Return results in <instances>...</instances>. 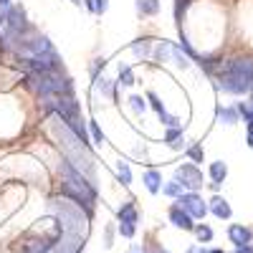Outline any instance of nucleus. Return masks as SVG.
Wrapping results in <instances>:
<instances>
[{
	"instance_id": "20",
	"label": "nucleus",
	"mask_w": 253,
	"mask_h": 253,
	"mask_svg": "<svg viewBox=\"0 0 253 253\" xmlns=\"http://www.w3.org/2000/svg\"><path fill=\"white\" fill-rule=\"evenodd\" d=\"M225 175H228V165H225L223 160L210 162V177H213V182H215V185H220V182L225 180Z\"/></svg>"
},
{
	"instance_id": "15",
	"label": "nucleus",
	"mask_w": 253,
	"mask_h": 253,
	"mask_svg": "<svg viewBox=\"0 0 253 253\" xmlns=\"http://www.w3.org/2000/svg\"><path fill=\"white\" fill-rule=\"evenodd\" d=\"M210 213H213L215 218H220V220H228L230 218V205H228V200L225 198H213L210 200Z\"/></svg>"
},
{
	"instance_id": "6",
	"label": "nucleus",
	"mask_w": 253,
	"mask_h": 253,
	"mask_svg": "<svg viewBox=\"0 0 253 253\" xmlns=\"http://www.w3.org/2000/svg\"><path fill=\"white\" fill-rule=\"evenodd\" d=\"M15 66L26 74H58L61 69V56H26V58H18Z\"/></svg>"
},
{
	"instance_id": "25",
	"label": "nucleus",
	"mask_w": 253,
	"mask_h": 253,
	"mask_svg": "<svg viewBox=\"0 0 253 253\" xmlns=\"http://www.w3.org/2000/svg\"><path fill=\"white\" fill-rule=\"evenodd\" d=\"M162 193H165L167 198H180V195H182V185H180L177 180H170L167 185H162Z\"/></svg>"
},
{
	"instance_id": "17",
	"label": "nucleus",
	"mask_w": 253,
	"mask_h": 253,
	"mask_svg": "<svg viewBox=\"0 0 253 253\" xmlns=\"http://www.w3.org/2000/svg\"><path fill=\"white\" fill-rule=\"evenodd\" d=\"M172 51H175V43H170V41H160V43L155 46V61H160V63L172 61Z\"/></svg>"
},
{
	"instance_id": "5",
	"label": "nucleus",
	"mask_w": 253,
	"mask_h": 253,
	"mask_svg": "<svg viewBox=\"0 0 253 253\" xmlns=\"http://www.w3.org/2000/svg\"><path fill=\"white\" fill-rule=\"evenodd\" d=\"M26 89L43 96H74V84L61 74H26Z\"/></svg>"
},
{
	"instance_id": "11",
	"label": "nucleus",
	"mask_w": 253,
	"mask_h": 253,
	"mask_svg": "<svg viewBox=\"0 0 253 253\" xmlns=\"http://www.w3.org/2000/svg\"><path fill=\"white\" fill-rule=\"evenodd\" d=\"M167 218H170V223L175 225V228H180V230H193L195 228V223H193V218H190L185 210L175 203V205H170V210H167Z\"/></svg>"
},
{
	"instance_id": "30",
	"label": "nucleus",
	"mask_w": 253,
	"mask_h": 253,
	"mask_svg": "<svg viewBox=\"0 0 253 253\" xmlns=\"http://www.w3.org/2000/svg\"><path fill=\"white\" fill-rule=\"evenodd\" d=\"M193 230H195V236H198V241H203V243H208V241H213V230H210L208 225H195Z\"/></svg>"
},
{
	"instance_id": "43",
	"label": "nucleus",
	"mask_w": 253,
	"mask_h": 253,
	"mask_svg": "<svg viewBox=\"0 0 253 253\" xmlns=\"http://www.w3.org/2000/svg\"><path fill=\"white\" fill-rule=\"evenodd\" d=\"M208 253H225V251H220V248H213V251H208Z\"/></svg>"
},
{
	"instance_id": "24",
	"label": "nucleus",
	"mask_w": 253,
	"mask_h": 253,
	"mask_svg": "<svg viewBox=\"0 0 253 253\" xmlns=\"http://www.w3.org/2000/svg\"><path fill=\"white\" fill-rule=\"evenodd\" d=\"M218 119H220V124H236V122H238V112L230 109V107L218 109Z\"/></svg>"
},
{
	"instance_id": "28",
	"label": "nucleus",
	"mask_w": 253,
	"mask_h": 253,
	"mask_svg": "<svg viewBox=\"0 0 253 253\" xmlns=\"http://www.w3.org/2000/svg\"><path fill=\"white\" fill-rule=\"evenodd\" d=\"M160 117V122L167 126V129H172V126H180V117H175V114H167V112H160L157 114Z\"/></svg>"
},
{
	"instance_id": "21",
	"label": "nucleus",
	"mask_w": 253,
	"mask_h": 253,
	"mask_svg": "<svg viewBox=\"0 0 253 253\" xmlns=\"http://www.w3.org/2000/svg\"><path fill=\"white\" fill-rule=\"evenodd\" d=\"M165 142L170 144V147H175V150H180L182 142H185V137H182V129H180V126H172V129H167Z\"/></svg>"
},
{
	"instance_id": "40",
	"label": "nucleus",
	"mask_w": 253,
	"mask_h": 253,
	"mask_svg": "<svg viewBox=\"0 0 253 253\" xmlns=\"http://www.w3.org/2000/svg\"><path fill=\"white\" fill-rule=\"evenodd\" d=\"M246 137H248V144L253 147V124H248V134Z\"/></svg>"
},
{
	"instance_id": "10",
	"label": "nucleus",
	"mask_w": 253,
	"mask_h": 253,
	"mask_svg": "<svg viewBox=\"0 0 253 253\" xmlns=\"http://www.w3.org/2000/svg\"><path fill=\"white\" fill-rule=\"evenodd\" d=\"M177 205L185 210L190 218H205V213H208V205L203 203V198L198 193H182L177 198Z\"/></svg>"
},
{
	"instance_id": "3",
	"label": "nucleus",
	"mask_w": 253,
	"mask_h": 253,
	"mask_svg": "<svg viewBox=\"0 0 253 253\" xmlns=\"http://www.w3.org/2000/svg\"><path fill=\"white\" fill-rule=\"evenodd\" d=\"M220 89L225 94H246L253 89V61L251 58H230L220 69Z\"/></svg>"
},
{
	"instance_id": "16",
	"label": "nucleus",
	"mask_w": 253,
	"mask_h": 253,
	"mask_svg": "<svg viewBox=\"0 0 253 253\" xmlns=\"http://www.w3.org/2000/svg\"><path fill=\"white\" fill-rule=\"evenodd\" d=\"M91 89L96 91V94H101V96H107V99H114V84L107 79V76H96L94 79V84H91Z\"/></svg>"
},
{
	"instance_id": "9",
	"label": "nucleus",
	"mask_w": 253,
	"mask_h": 253,
	"mask_svg": "<svg viewBox=\"0 0 253 253\" xmlns=\"http://www.w3.org/2000/svg\"><path fill=\"white\" fill-rule=\"evenodd\" d=\"M175 180H177L182 187H187L190 193H195V190H200V187H203V172H200V167H198V165H193V162L180 165V167H177Z\"/></svg>"
},
{
	"instance_id": "22",
	"label": "nucleus",
	"mask_w": 253,
	"mask_h": 253,
	"mask_svg": "<svg viewBox=\"0 0 253 253\" xmlns=\"http://www.w3.org/2000/svg\"><path fill=\"white\" fill-rule=\"evenodd\" d=\"M117 177H119V182H122L124 187H129V185H132V167L119 160V162H117Z\"/></svg>"
},
{
	"instance_id": "27",
	"label": "nucleus",
	"mask_w": 253,
	"mask_h": 253,
	"mask_svg": "<svg viewBox=\"0 0 253 253\" xmlns=\"http://www.w3.org/2000/svg\"><path fill=\"white\" fill-rule=\"evenodd\" d=\"M236 112H238V114H243V119H246L248 124H253V101L238 104V107H236Z\"/></svg>"
},
{
	"instance_id": "13",
	"label": "nucleus",
	"mask_w": 253,
	"mask_h": 253,
	"mask_svg": "<svg viewBox=\"0 0 253 253\" xmlns=\"http://www.w3.org/2000/svg\"><path fill=\"white\" fill-rule=\"evenodd\" d=\"M228 238H230V243H236L238 248L241 246H251V230L246 228V225H230L228 228Z\"/></svg>"
},
{
	"instance_id": "26",
	"label": "nucleus",
	"mask_w": 253,
	"mask_h": 253,
	"mask_svg": "<svg viewBox=\"0 0 253 253\" xmlns=\"http://www.w3.org/2000/svg\"><path fill=\"white\" fill-rule=\"evenodd\" d=\"M89 137H91V139H94V142H96L99 147H101L104 142H107V137H104V132H101V126H99V124H96L94 119L89 122Z\"/></svg>"
},
{
	"instance_id": "44",
	"label": "nucleus",
	"mask_w": 253,
	"mask_h": 253,
	"mask_svg": "<svg viewBox=\"0 0 253 253\" xmlns=\"http://www.w3.org/2000/svg\"><path fill=\"white\" fill-rule=\"evenodd\" d=\"M150 253H167V251H162V248H155V251H150Z\"/></svg>"
},
{
	"instance_id": "7",
	"label": "nucleus",
	"mask_w": 253,
	"mask_h": 253,
	"mask_svg": "<svg viewBox=\"0 0 253 253\" xmlns=\"http://www.w3.org/2000/svg\"><path fill=\"white\" fill-rule=\"evenodd\" d=\"M61 238V233H53V236H31V238H23L13 246V253H48L56 241Z\"/></svg>"
},
{
	"instance_id": "19",
	"label": "nucleus",
	"mask_w": 253,
	"mask_h": 253,
	"mask_svg": "<svg viewBox=\"0 0 253 253\" xmlns=\"http://www.w3.org/2000/svg\"><path fill=\"white\" fill-rule=\"evenodd\" d=\"M132 53H134V58L144 61L147 56L152 53V43L147 38H139V41H134V43H132Z\"/></svg>"
},
{
	"instance_id": "29",
	"label": "nucleus",
	"mask_w": 253,
	"mask_h": 253,
	"mask_svg": "<svg viewBox=\"0 0 253 253\" xmlns=\"http://www.w3.org/2000/svg\"><path fill=\"white\" fill-rule=\"evenodd\" d=\"M129 107L134 109V114H144V109H147V101H144L139 94H134V96H129Z\"/></svg>"
},
{
	"instance_id": "18",
	"label": "nucleus",
	"mask_w": 253,
	"mask_h": 253,
	"mask_svg": "<svg viewBox=\"0 0 253 253\" xmlns=\"http://www.w3.org/2000/svg\"><path fill=\"white\" fill-rule=\"evenodd\" d=\"M134 8H137L139 15H157L160 8H162V3H160V0H137Z\"/></svg>"
},
{
	"instance_id": "8",
	"label": "nucleus",
	"mask_w": 253,
	"mask_h": 253,
	"mask_svg": "<svg viewBox=\"0 0 253 253\" xmlns=\"http://www.w3.org/2000/svg\"><path fill=\"white\" fill-rule=\"evenodd\" d=\"M31 31V23L26 20L23 8L10 5L5 10V36L8 38H26V33Z\"/></svg>"
},
{
	"instance_id": "34",
	"label": "nucleus",
	"mask_w": 253,
	"mask_h": 253,
	"mask_svg": "<svg viewBox=\"0 0 253 253\" xmlns=\"http://www.w3.org/2000/svg\"><path fill=\"white\" fill-rule=\"evenodd\" d=\"M107 8H109V0H94L91 13H94V15H104V13H107Z\"/></svg>"
},
{
	"instance_id": "32",
	"label": "nucleus",
	"mask_w": 253,
	"mask_h": 253,
	"mask_svg": "<svg viewBox=\"0 0 253 253\" xmlns=\"http://www.w3.org/2000/svg\"><path fill=\"white\" fill-rule=\"evenodd\" d=\"M187 157L193 160V162H203V160H205V152H203V147H200V144H193V147H190V150H187Z\"/></svg>"
},
{
	"instance_id": "14",
	"label": "nucleus",
	"mask_w": 253,
	"mask_h": 253,
	"mask_svg": "<svg viewBox=\"0 0 253 253\" xmlns=\"http://www.w3.org/2000/svg\"><path fill=\"white\" fill-rule=\"evenodd\" d=\"M142 182H144V187L150 190L152 195H157L160 190H162V172L160 170H147L142 175Z\"/></svg>"
},
{
	"instance_id": "42",
	"label": "nucleus",
	"mask_w": 253,
	"mask_h": 253,
	"mask_svg": "<svg viewBox=\"0 0 253 253\" xmlns=\"http://www.w3.org/2000/svg\"><path fill=\"white\" fill-rule=\"evenodd\" d=\"M10 8V0H0V10H8Z\"/></svg>"
},
{
	"instance_id": "12",
	"label": "nucleus",
	"mask_w": 253,
	"mask_h": 253,
	"mask_svg": "<svg viewBox=\"0 0 253 253\" xmlns=\"http://www.w3.org/2000/svg\"><path fill=\"white\" fill-rule=\"evenodd\" d=\"M117 218H119V223H129V225H137V220H139V210H137V205H134V200H126L119 210H117Z\"/></svg>"
},
{
	"instance_id": "36",
	"label": "nucleus",
	"mask_w": 253,
	"mask_h": 253,
	"mask_svg": "<svg viewBox=\"0 0 253 253\" xmlns=\"http://www.w3.org/2000/svg\"><path fill=\"white\" fill-rule=\"evenodd\" d=\"M104 63H107L104 58H94V63H91V76H94V79L99 76V69H104Z\"/></svg>"
},
{
	"instance_id": "23",
	"label": "nucleus",
	"mask_w": 253,
	"mask_h": 253,
	"mask_svg": "<svg viewBox=\"0 0 253 253\" xmlns=\"http://www.w3.org/2000/svg\"><path fill=\"white\" fill-rule=\"evenodd\" d=\"M117 84H122V86H132L134 84V74H132L129 63H119V81Z\"/></svg>"
},
{
	"instance_id": "45",
	"label": "nucleus",
	"mask_w": 253,
	"mask_h": 253,
	"mask_svg": "<svg viewBox=\"0 0 253 253\" xmlns=\"http://www.w3.org/2000/svg\"><path fill=\"white\" fill-rule=\"evenodd\" d=\"M71 3H74V5H81V0H71Z\"/></svg>"
},
{
	"instance_id": "41",
	"label": "nucleus",
	"mask_w": 253,
	"mask_h": 253,
	"mask_svg": "<svg viewBox=\"0 0 253 253\" xmlns=\"http://www.w3.org/2000/svg\"><path fill=\"white\" fill-rule=\"evenodd\" d=\"M236 253H253V246H241Z\"/></svg>"
},
{
	"instance_id": "31",
	"label": "nucleus",
	"mask_w": 253,
	"mask_h": 253,
	"mask_svg": "<svg viewBox=\"0 0 253 253\" xmlns=\"http://www.w3.org/2000/svg\"><path fill=\"white\" fill-rule=\"evenodd\" d=\"M117 230H119V236H122V238H134V233H137V225L119 223V225H117Z\"/></svg>"
},
{
	"instance_id": "39",
	"label": "nucleus",
	"mask_w": 253,
	"mask_h": 253,
	"mask_svg": "<svg viewBox=\"0 0 253 253\" xmlns=\"http://www.w3.org/2000/svg\"><path fill=\"white\" fill-rule=\"evenodd\" d=\"M187 253H208V251H205L203 246H190V248H187Z\"/></svg>"
},
{
	"instance_id": "2",
	"label": "nucleus",
	"mask_w": 253,
	"mask_h": 253,
	"mask_svg": "<svg viewBox=\"0 0 253 253\" xmlns=\"http://www.w3.org/2000/svg\"><path fill=\"white\" fill-rule=\"evenodd\" d=\"M51 132H53V137H56L58 144H61V155H63V160H66L71 167H76L81 175L94 177L96 165H94V155H91V150H89V144H84V142L69 129V126L58 119V117L51 122Z\"/></svg>"
},
{
	"instance_id": "1",
	"label": "nucleus",
	"mask_w": 253,
	"mask_h": 253,
	"mask_svg": "<svg viewBox=\"0 0 253 253\" xmlns=\"http://www.w3.org/2000/svg\"><path fill=\"white\" fill-rule=\"evenodd\" d=\"M58 172H61V185H58L61 198L79 205L84 213L91 218L94 215V205H96V187L89 182L86 175H81L76 167H71L66 160H61Z\"/></svg>"
},
{
	"instance_id": "38",
	"label": "nucleus",
	"mask_w": 253,
	"mask_h": 253,
	"mask_svg": "<svg viewBox=\"0 0 253 253\" xmlns=\"http://www.w3.org/2000/svg\"><path fill=\"white\" fill-rule=\"evenodd\" d=\"M126 253H150V251H147V246H142V243H132Z\"/></svg>"
},
{
	"instance_id": "4",
	"label": "nucleus",
	"mask_w": 253,
	"mask_h": 253,
	"mask_svg": "<svg viewBox=\"0 0 253 253\" xmlns=\"http://www.w3.org/2000/svg\"><path fill=\"white\" fill-rule=\"evenodd\" d=\"M51 213L56 215V225L61 228V233L66 236H81L86 238L89 233V215L84 213V210L69 200H51Z\"/></svg>"
},
{
	"instance_id": "37",
	"label": "nucleus",
	"mask_w": 253,
	"mask_h": 253,
	"mask_svg": "<svg viewBox=\"0 0 253 253\" xmlns=\"http://www.w3.org/2000/svg\"><path fill=\"white\" fill-rule=\"evenodd\" d=\"M190 3V0H175V18L180 20V15H182V10H185V5Z\"/></svg>"
},
{
	"instance_id": "33",
	"label": "nucleus",
	"mask_w": 253,
	"mask_h": 253,
	"mask_svg": "<svg viewBox=\"0 0 253 253\" xmlns=\"http://www.w3.org/2000/svg\"><path fill=\"white\" fill-rule=\"evenodd\" d=\"M147 101H150L152 104V109L160 114V112H165V107H162V101H160V96L155 94V91H150V94H147Z\"/></svg>"
},
{
	"instance_id": "35",
	"label": "nucleus",
	"mask_w": 253,
	"mask_h": 253,
	"mask_svg": "<svg viewBox=\"0 0 253 253\" xmlns=\"http://www.w3.org/2000/svg\"><path fill=\"white\" fill-rule=\"evenodd\" d=\"M104 246L107 248L114 246V225H107V230H104Z\"/></svg>"
}]
</instances>
